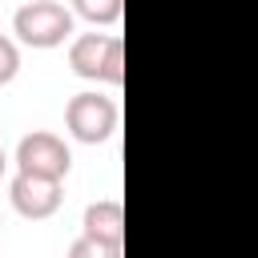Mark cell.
I'll return each instance as SVG.
<instances>
[{
  "mask_svg": "<svg viewBox=\"0 0 258 258\" xmlns=\"http://www.w3.org/2000/svg\"><path fill=\"white\" fill-rule=\"evenodd\" d=\"M69 69L85 81L121 85L125 81V40L113 32H81L69 40Z\"/></svg>",
  "mask_w": 258,
  "mask_h": 258,
  "instance_id": "obj_1",
  "label": "cell"
},
{
  "mask_svg": "<svg viewBox=\"0 0 258 258\" xmlns=\"http://www.w3.org/2000/svg\"><path fill=\"white\" fill-rule=\"evenodd\" d=\"M12 32L28 48H56L73 40V8L60 0H24L12 12Z\"/></svg>",
  "mask_w": 258,
  "mask_h": 258,
  "instance_id": "obj_2",
  "label": "cell"
},
{
  "mask_svg": "<svg viewBox=\"0 0 258 258\" xmlns=\"http://www.w3.org/2000/svg\"><path fill=\"white\" fill-rule=\"evenodd\" d=\"M117 125H121V109H117V101L105 97V93H77V97H69V105H64V129H69V137L81 141V145H101V141H109V137L117 133Z\"/></svg>",
  "mask_w": 258,
  "mask_h": 258,
  "instance_id": "obj_3",
  "label": "cell"
},
{
  "mask_svg": "<svg viewBox=\"0 0 258 258\" xmlns=\"http://www.w3.org/2000/svg\"><path fill=\"white\" fill-rule=\"evenodd\" d=\"M16 169L24 173H40V177H69L73 169V153L64 145V137L48 133V129H32L16 141Z\"/></svg>",
  "mask_w": 258,
  "mask_h": 258,
  "instance_id": "obj_4",
  "label": "cell"
},
{
  "mask_svg": "<svg viewBox=\"0 0 258 258\" xmlns=\"http://www.w3.org/2000/svg\"><path fill=\"white\" fill-rule=\"evenodd\" d=\"M8 198H12V210L28 222H44L60 210L64 202V185L60 177H40V173H24L16 169L12 185H8Z\"/></svg>",
  "mask_w": 258,
  "mask_h": 258,
  "instance_id": "obj_5",
  "label": "cell"
},
{
  "mask_svg": "<svg viewBox=\"0 0 258 258\" xmlns=\"http://www.w3.org/2000/svg\"><path fill=\"white\" fill-rule=\"evenodd\" d=\"M81 234H89V238H97V242H105L121 254V246H125V206L117 198H101V202L85 206Z\"/></svg>",
  "mask_w": 258,
  "mask_h": 258,
  "instance_id": "obj_6",
  "label": "cell"
},
{
  "mask_svg": "<svg viewBox=\"0 0 258 258\" xmlns=\"http://www.w3.org/2000/svg\"><path fill=\"white\" fill-rule=\"evenodd\" d=\"M69 4H73V12H77L81 20L101 24V28L117 24V20H121V12H125V0H69Z\"/></svg>",
  "mask_w": 258,
  "mask_h": 258,
  "instance_id": "obj_7",
  "label": "cell"
},
{
  "mask_svg": "<svg viewBox=\"0 0 258 258\" xmlns=\"http://www.w3.org/2000/svg\"><path fill=\"white\" fill-rule=\"evenodd\" d=\"M69 258H121L113 246H105V242H97V238H89V234H81L73 246H69Z\"/></svg>",
  "mask_w": 258,
  "mask_h": 258,
  "instance_id": "obj_8",
  "label": "cell"
},
{
  "mask_svg": "<svg viewBox=\"0 0 258 258\" xmlns=\"http://www.w3.org/2000/svg\"><path fill=\"white\" fill-rule=\"evenodd\" d=\"M16 73H20V48H16V40L0 36V85H8Z\"/></svg>",
  "mask_w": 258,
  "mask_h": 258,
  "instance_id": "obj_9",
  "label": "cell"
},
{
  "mask_svg": "<svg viewBox=\"0 0 258 258\" xmlns=\"http://www.w3.org/2000/svg\"><path fill=\"white\" fill-rule=\"evenodd\" d=\"M4 169H8V153H4V145H0V177H4Z\"/></svg>",
  "mask_w": 258,
  "mask_h": 258,
  "instance_id": "obj_10",
  "label": "cell"
},
{
  "mask_svg": "<svg viewBox=\"0 0 258 258\" xmlns=\"http://www.w3.org/2000/svg\"><path fill=\"white\" fill-rule=\"evenodd\" d=\"M0 226H4V222H0Z\"/></svg>",
  "mask_w": 258,
  "mask_h": 258,
  "instance_id": "obj_11",
  "label": "cell"
}]
</instances>
